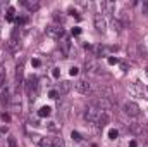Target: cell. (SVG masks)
Wrapping results in <instances>:
<instances>
[{
    "label": "cell",
    "instance_id": "18",
    "mask_svg": "<svg viewBox=\"0 0 148 147\" xmlns=\"http://www.w3.org/2000/svg\"><path fill=\"white\" fill-rule=\"evenodd\" d=\"M47 130L52 132V133H57V132L60 130V126H59L57 123H53V121H48V123H47Z\"/></svg>",
    "mask_w": 148,
    "mask_h": 147
},
{
    "label": "cell",
    "instance_id": "40",
    "mask_svg": "<svg viewBox=\"0 0 148 147\" xmlns=\"http://www.w3.org/2000/svg\"><path fill=\"white\" fill-rule=\"evenodd\" d=\"M143 147H148V142H147V144H145V146H143Z\"/></svg>",
    "mask_w": 148,
    "mask_h": 147
},
{
    "label": "cell",
    "instance_id": "16",
    "mask_svg": "<svg viewBox=\"0 0 148 147\" xmlns=\"http://www.w3.org/2000/svg\"><path fill=\"white\" fill-rule=\"evenodd\" d=\"M16 83H17V88L23 83V64H17V68H16Z\"/></svg>",
    "mask_w": 148,
    "mask_h": 147
},
{
    "label": "cell",
    "instance_id": "26",
    "mask_svg": "<svg viewBox=\"0 0 148 147\" xmlns=\"http://www.w3.org/2000/svg\"><path fill=\"white\" fill-rule=\"evenodd\" d=\"M7 21H14V9L12 7L7 9Z\"/></svg>",
    "mask_w": 148,
    "mask_h": 147
},
{
    "label": "cell",
    "instance_id": "13",
    "mask_svg": "<svg viewBox=\"0 0 148 147\" xmlns=\"http://www.w3.org/2000/svg\"><path fill=\"white\" fill-rule=\"evenodd\" d=\"M10 109L14 111L16 114H19V112H21L23 106H21V97H19V94L12 97V102H10Z\"/></svg>",
    "mask_w": 148,
    "mask_h": 147
},
{
    "label": "cell",
    "instance_id": "9",
    "mask_svg": "<svg viewBox=\"0 0 148 147\" xmlns=\"http://www.w3.org/2000/svg\"><path fill=\"white\" fill-rule=\"evenodd\" d=\"M84 68H86L88 73H97V71L100 69V64H98V61H97L95 57H88L86 62H84Z\"/></svg>",
    "mask_w": 148,
    "mask_h": 147
},
{
    "label": "cell",
    "instance_id": "5",
    "mask_svg": "<svg viewBox=\"0 0 148 147\" xmlns=\"http://www.w3.org/2000/svg\"><path fill=\"white\" fill-rule=\"evenodd\" d=\"M95 28H97V31H100V33H105L107 31V19H105V16L102 14V12H98V14H95Z\"/></svg>",
    "mask_w": 148,
    "mask_h": 147
},
{
    "label": "cell",
    "instance_id": "28",
    "mask_svg": "<svg viewBox=\"0 0 148 147\" xmlns=\"http://www.w3.org/2000/svg\"><path fill=\"white\" fill-rule=\"evenodd\" d=\"M107 62H109L110 66H114V64H119V59H117V57H109Z\"/></svg>",
    "mask_w": 148,
    "mask_h": 147
},
{
    "label": "cell",
    "instance_id": "39",
    "mask_svg": "<svg viewBox=\"0 0 148 147\" xmlns=\"http://www.w3.org/2000/svg\"><path fill=\"white\" fill-rule=\"evenodd\" d=\"M121 68H122V69L126 71V69H127V64H126V62H121Z\"/></svg>",
    "mask_w": 148,
    "mask_h": 147
},
{
    "label": "cell",
    "instance_id": "8",
    "mask_svg": "<svg viewBox=\"0 0 148 147\" xmlns=\"http://www.w3.org/2000/svg\"><path fill=\"white\" fill-rule=\"evenodd\" d=\"M60 50H62L64 57H67L71 54V38L67 37V35H64V37L60 38Z\"/></svg>",
    "mask_w": 148,
    "mask_h": 147
},
{
    "label": "cell",
    "instance_id": "22",
    "mask_svg": "<svg viewBox=\"0 0 148 147\" xmlns=\"http://www.w3.org/2000/svg\"><path fill=\"white\" fill-rule=\"evenodd\" d=\"M5 76H7V71H5V66H0V87L5 83Z\"/></svg>",
    "mask_w": 148,
    "mask_h": 147
},
{
    "label": "cell",
    "instance_id": "32",
    "mask_svg": "<svg viewBox=\"0 0 148 147\" xmlns=\"http://www.w3.org/2000/svg\"><path fill=\"white\" fill-rule=\"evenodd\" d=\"M52 76H53V78H59V76H60V71H59V68H53V71H52Z\"/></svg>",
    "mask_w": 148,
    "mask_h": 147
},
{
    "label": "cell",
    "instance_id": "30",
    "mask_svg": "<svg viewBox=\"0 0 148 147\" xmlns=\"http://www.w3.org/2000/svg\"><path fill=\"white\" fill-rule=\"evenodd\" d=\"M9 147H17V144H16V139H14V137H9Z\"/></svg>",
    "mask_w": 148,
    "mask_h": 147
},
{
    "label": "cell",
    "instance_id": "35",
    "mask_svg": "<svg viewBox=\"0 0 148 147\" xmlns=\"http://www.w3.org/2000/svg\"><path fill=\"white\" fill-rule=\"evenodd\" d=\"M143 14L148 16V2H143Z\"/></svg>",
    "mask_w": 148,
    "mask_h": 147
},
{
    "label": "cell",
    "instance_id": "24",
    "mask_svg": "<svg viewBox=\"0 0 148 147\" xmlns=\"http://www.w3.org/2000/svg\"><path fill=\"white\" fill-rule=\"evenodd\" d=\"M40 147H52V139H41Z\"/></svg>",
    "mask_w": 148,
    "mask_h": 147
},
{
    "label": "cell",
    "instance_id": "20",
    "mask_svg": "<svg viewBox=\"0 0 148 147\" xmlns=\"http://www.w3.org/2000/svg\"><path fill=\"white\" fill-rule=\"evenodd\" d=\"M91 49H93V55H105V47L95 45V47H91Z\"/></svg>",
    "mask_w": 148,
    "mask_h": 147
},
{
    "label": "cell",
    "instance_id": "27",
    "mask_svg": "<svg viewBox=\"0 0 148 147\" xmlns=\"http://www.w3.org/2000/svg\"><path fill=\"white\" fill-rule=\"evenodd\" d=\"M71 137H73L74 142H81V140H83V137H81V135H79L77 132H73V133H71Z\"/></svg>",
    "mask_w": 148,
    "mask_h": 147
},
{
    "label": "cell",
    "instance_id": "31",
    "mask_svg": "<svg viewBox=\"0 0 148 147\" xmlns=\"http://www.w3.org/2000/svg\"><path fill=\"white\" fill-rule=\"evenodd\" d=\"M69 73H71V76H76V74L79 73V69H77V68H76V66H73V68H71V69H69Z\"/></svg>",
    "mask_w": 148,
    "mask_h": 147
},
{
    "label": "cell",
    "instance_id": "37",
    "mask_svg": "<svg viewBox=\"0 0 148 147\" xmlns=\"http://www.w3.org/2000/svg\"><path fill=\"white\" fill-rule=\"evenodd\" d=\"M2 119H3V121H9L10 118H9V114H5V112H2Z\"/></svg>",
    "mask_w": 148,
    "mask_h": 147
},
{
    "label": "cell",
    "instance_id": "7",
    "mask_svg": "<svg viewBox=\"0 0 148 147\" xmlns=\"http://www.w3.org/2000/svg\"><path fill=\"white\" fill-rule=\"evenodd\" d=\"M74 87H76V90L79 92V94H90L91 92V83L88 81V80H77L76 83H74Z\"/></svg>",
    "mask_w": 148,
    "mask_h": 147
},
{
    "label": "cell",
    "instance_id": "15",
    "mask_svg": "<svg viewBox=\"0 0 148 147\" xmlns=\"http://www.w3.org/2000/svg\"><path fill=\"white\" fill-rule=\"evenodd\" d=\"M23 5L28 9V10H31V12H35L40 9V2L38 0H23Z\"/></svg>",
    "mask_w": 148,
    "mask_h": 147
},
{
    "label": "cell",
    "instance_id": "12",
    "mask_svg": "<svg viewBox=\"0 0 148 147\" xmlns=\"http://www.w3.org/2000/svg\"><path fill=\"white\" fill-rule=\"evenodd\" d=\"M71 88H73V83L64 80V81H60V83H59L57 92H59V95H66V94H69V92H71Z\"/></svg>",
    "mask_w": 148,
    "mask_h": 147
},
{
    "label": "cell",
    "instance_id": "1",
    "mask_svg": "<svg viewBox=\"0 0 148 147\" xmlns=\"http://www.w3.org/2000/svg\"><path fill=\"white\" fill-rule=\"evenodd\" d=\"M24 88H26V94L29 95V101L33 102L38 97V88H40V83H38L36 76H29L26 80V83H24Z\"/></svg>",
    "mask_w": 148,
    "mask_h": 147
},
{
    "label": "cell",
    "instance_id": "29",
    "mask_svg": "<svg viewBox=\"0 0 148 147\" xmlns=\"http://www.w3.org/2000/svg\"><path fill=\"white\" fill-rule=\"evenodd\" d=\"M48 97H50V99H57V97H59V92H57V90H50V92H48Z\"/></svg>",
    "mask_w": 148,
    "mask_h": 147
},
{
    "label": "cell",
    "instance_id": "2",
    "mask_svg": "<svg viewBox=\"0 0 148 147\" xmlns=\"http://www.w3.org/2000/svg\"><path fill=\"white\" fill-rule=\"evenodd\" d=\"M102 112H103V111L100 109L97 104H90V106L84 109V119H86L88 123H95V125H97V121H98V118H100Z\"/></svg>",
    "mask_w": 148,
    "mask_h": 147
},
{
    "label": "cell",
    "instance_id": "19",
    "mask_svg": "<svg viewBox=\"0 0 148 147\" xmlns=\"http://www.w3.org/2000/svg\"><path fill=\"white\" fill-rule=\"evenodd\" d=\"M52 147H66L64 139H60V137H53V139H52Z\"/></svg>",
    "mask_w": 148,
    "mask_h": 147
},
{
    "label": "cell",
    "instance_id": "21",
    "mask_svg": "<svg viewBox=\"0 0 148 147\" xmlns=\"http://www.w3.org/2000/svg\"><path fill=\"white\" fill-rule=\"evenodd\" d=\"M129 130H131L133 133H136V135H140V133L143 132V128H141L138 123H131V125H129Z\"/></svg>",
    "mask_w": 148,
    "mask_h": 147
},
{
    "label": "cell",
    "instance_id": "14",
    "mask_svg": "<svg viewBox=\"0 0 148 147\" xmlns=\"http://www.w3.org/2000/svg\"><path fill=\"white\" fill-rule=\"evenodd\" d=\"M109 121H110V114H109V111H103V112L100 114L98 121H97V126H98V128H103L105 125H109Z\"/></svg>",
    "mask_w": 148,
    "mask_h": 147
},
{
    "label": "cell",
    "instance_id": "10",
    "mask_svg": "<svg viewBox=\"0 0 148 147\" xmlns=\"http://www.w3.org/2000/svg\"><path fill=\"white\" fill-rule=\"evenodd\" d=\"M17 35H19V31H17V30H14V31H12V37L9 38V49H10L12 52L19 50V47H21V42H19Z\"/></svg>",
    "mask_w": 148,
    "mask_h": 147
},
{
    "label": "cell",
    "instance_id": "33",
    "mask_svg": "<svg viewBox=\"0 0 148 147\" xmlns=\"http://www.w3.org/2000/svg\"><path fill=\"white\" fill-rule=\"evenodd\" d=\"M73 35H74V37L81 35V28H73Z\"/></svg>",
    "mask_w": 148,
    "mask_h": 147
},
{
    "label": "cell",
    "instance_id": "23",
    "mask_svg": "<svg viewBox=\"0 0 148 147\" xmlns=\"http://www.w3.org/2000/svg\"><path fill=\"white\" fill-rule=\"evenodd\" d=\"M53 19H55V21H57V24L60 26V24L64 23V16H62V12H55V14H53Z\"/></svg>",
    "mask_w": 148,
    "mask_h": 147
},
{
    "label": "cell",
    "instance_id": "36",
    "mask_svg": "<svg viewBox=\"0 0 148 147\" xmlns=\"http://www.w3.org/2000/svg\"><path fill=\"white\" fill-rule=\"evenodd\" d=\"M31 64H33L35 68H38V66H40L41 62H40V59H33V61H31Z\"/></svg>",
    "mask_w": 148,
    "mask_h": 147
},
{
    "label": "cell",
    "instance_id": "11",
    "mask_svg": "<svg viewBox=\"0 0 148 147\" xmlns=\"http://www.w3.org/2000/svg\"><path fill=\"white\" fill-rule=\"evenodd\" d=\"M100 7H102V14H114L115 12V3L110 0H102Z\"/></svg>",
    "mask_w": 148,
    "mask_h": 147
},
{
    "label": "cell",
    "instance_id": "6",
    "mask_svg": "<svg viewBox=\"0 0 148 147\" xmlns=\"http://www.w3.org/2000/svg\"><path fill=\"white\" fill-rule=\"evenodd\" d=\"M124 111H126V114L127 116H133V118H136V116H140V106L136 104V102H133V101H127L126 104H124Z\"/></svg>",
    "mask_w": 148,
    "mask_h": 147
},
{
    "label": "cell",
    "instance_id": "4",
    "mask_svg": "<svg viewBox=\"0 0 148 147\" xmlns=\"http://www.w3.org/2000/svg\"><path fill=\"white\" fill-rule=\"evenodd\" d=\"M0 101H2V104H5V106H10V102H12L10 87H9L7 83H3V85L0 87Z\"/></svg>",
    "mask_w": 148,
    "mask_h": 147
},
{
    "label": "cell",
    "instance_id": "17",
    "mask_svg": "<svg viewBox=\"0 0 148 147\" xmlns=\"http://www.w3.org/2000/svg\"><path fill=\"white\" fill-rule=\"evenodd\" d=\"M50 112H52V109H50L48 106H43V107H40V111H38V116H40V118H48Z\"/></svg>",
    "mask_w": 148,
    "mask_h": 147
},
{
    "label": "cell",
    "instance_id": "41",
    "mask_svg": "<svg viewBox=\"0 0 148 147\" xmlns=\"http://www.w3.org/2000/svg\"><path fill=\"white\" fill-rule=\"evenodd\" d=\"M0 26H2V24H0Z\"/></svg>",
    "mask_w": 148,
    "mask_h": 147
},
{
    "label": "cell",
    "instance_id": "25",
    "mask_svg": "<svg viewBox=\"0 0 148 147\" xmlns=\"http://www.w3.org/2000/svg\"><path fill=\"white\" fill-rule=\"evenodd\" d=\"M119 137V132L115 130V128H112V130H109V139H112V140H115Z\"/></svg>",
    "mask_w": 148,
    "mask_h": 147
},
{
    "label": "cell",
    "instance_id": "38",
    "mask_svg": "<svg viewBox=\"0 0 148 147\" xmlns=\"http://www.w3.org/2000/svg\"><path fill=\"white\" fill-rule=\"evenodd\" d=\"M138 146V144H136V140H131V142H129V147H136Z\"/></svg>",
    "mask_w": 148,
    "mask_h": 147
},
{
    "label": "cell",
    "instance_id": "3",
    "mask_svg": "<svg viewBox=\"0 0 148 147\" xmlns=\"http://www.w3.org/2000/svg\"><path fill=\"white\" fill-rule=\"evenodd\" d=\"M47 37H50V38H53V40H60V38L66 35V31H64V28L62 26H59V24H50V26H47Z\"/></svg>",
    "mask_w": 148,
    "mask_h": 147
},
{
    "label": "cell",
    "instance_id": "34",
    "mask_svg": "<svg viewBox=\"0 0 148 147\" xmlns=\"http://www.w3.org/2000/svg\"><path fill=\"white\" fill-rule=\"evenodd\" d=\"M5 5H7V2H3V0H0V14L3 12V9H5Z\"/></svg>",
    "mask_w": 148,
    "mask_h": 147
}]
</instances>
